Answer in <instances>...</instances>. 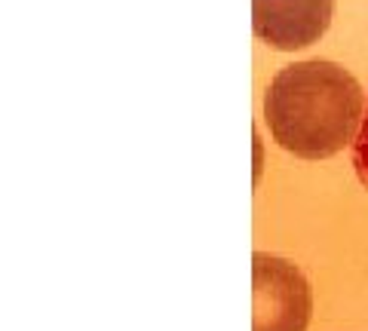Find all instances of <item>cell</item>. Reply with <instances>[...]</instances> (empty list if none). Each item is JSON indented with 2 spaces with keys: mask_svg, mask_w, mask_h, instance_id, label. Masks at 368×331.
<instances>
[{
  "mask_svg": "<svg viewBox=\"0 0 368 331\" xmlns=\"http://www.w3.org/2000/svg\"><path fill=\"white\" fill-rule=\"evenodd\" d=\"M365 108L359 80L329 58L280 68L264 96V120L273 141L301 160H325L353 144Z\"/></svg>",
  "mask_w": 368,
  "mask_h": 331,
  "instance_id": "obj_1",
  "label": "cell"
},
{
  "mask_svg": "<svg viewBox=\"0 0 368 331\" xmlns=\"http://www.w3.org/2000/svg\"><path fill=\"white\" fill-rule=\"evenodd\" d=\"M313 313L310 282L292 261L252 255V331H307Z\"/></svg>",
  "mask_w": 368,
  "mask_h": 331,
  "instance_id": "obj_2",
  "label": "cell"
},
{
  "mask_svg": "<svg viewBox=\"0 0 368 331\" xmlns=\"http://www.w3.org/2000/svg\"><path fill=\"white\" fill-rule=\"evenodd\" d=\"M334 0H252V28L264 44L295 53L316 44L332 25Z\"/></svg>",
  "mask_w": 368,
  "mask_h": 331,
  "instance_id": "obj_3",
  "label": "cell"
},
{
  "mask_svg": "<svg viewBox=\"0 0 368 331\" xmlns=\"http://www.w3.org/2000/svg\"><path fill=\"white\" fill-rule=\"evenodd\" d=\"M350 153H353V169H356V175H359L362 188L368 190V108H365V120H362L359 136H356V141L350 144Z\"/></svg>",
  "mask_w": 368,
  "mask_h": 331,
  "instance_id": "obj_4",
  "label": "cell"
}]
</instances>
